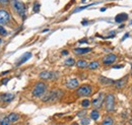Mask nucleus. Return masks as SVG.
<instances>
[{
    "label": "nucleus",
    "instance_id": "b1692460",
    "mask_svg": "<svg viewBox=\"0 0 132 125\" xmlns=\"http://www.w3.org/2000/svg\"><path fill=\"white\" fill-rule=\"evenodd\" d=\"M74 63H75V61L73 58H68V59H66L65 62H64V64L67 66H72V65H74Z\"/></svg>",
    "mask_w": 132,
    "mask_h": 125
},
{
    "label": "nucleus",
    "instance_id": "2eb2a0df",
    "mask_svg": "<svg viewBox=\"0 0 132 125\" xmlns=\"http://www.w3.org/2000/svg\"><path fill=\"white\" fill-rule=\"evenodd\" d=\"M99 80H100L101 83H102V84H105V85H110V84H113V83H114V80H113V79L107 78V77H105V76H102V75L100 76Z\"/></svg>",
    "mask_w": 132,
    "mask_h": 125
},
{
    "label": "nucleus",
    "instance_id": "c85d7f7f",
    "mask_svg": "<svg viewBox=\"0 0 132 125\" xmlns=\"http://www.w3.org/2000/svg\"><path fill=\"white\" fill-rule=\"evenodd\" d=\"M9 0H0V4L1 5H6L8 3Z\"/></svg>",
    "mask_w": 132,
    "mask_h": 125
},
{
    "label": "nucleus",
    "instance_id": "5701e85b",
    "mask_svg": "<svg viewBox=\"0 0 132 125\" xmlns=\"http://www.w3.org/2000/svg\"><path fill=\"white\" fill-rule=\"evenodd\" d=\"M90 123H91V119L88 117L81 118V120H80V124L81 125H90Z\"/></svg>",
    "mask_w": 132,
    "mask_h": 125
},
{
    "label": "nucleus",
    "instance_id": "20e7f679",
    "mask_svg": "<svg viewBox=\"0 0 132 125\" xmlns=\"http://www.w3.org/2000/svg\"><path fill=\"white\" fill-rule=\"evenodd\" d=\"M106 102V110L108 112H113L114 111V104H115V98L112 94H109L106 96L105 99Z\"/></svg>",
    "mask_w": 132,
    "mask_h": 125
},
{
    "label": "nucleus",
    "instance_id": "2f4dec72",
    "mask_svg": "<svg viewBox=\"0 0 132 125\" xmlns=\"http://www.w3.org/2000/svg\"><path fill=\"white\" fill-rule=\"evenodd\" d=\"M8 81H9V78H5V79H3V80H2V84H6Z\"/></svg>",
    "mask_w": 132,
    "mask_h": 125
},
{
    "label": "nucleus",
    "instance_id": "39448f33",
    "mask_svg": "<svg viewBox=\"0 0 132 125\" xmlns=\"http://www.w3.org/2000/svg\"><path fill=\"white\" fill-rule=\"evenodd\" d=\"M76 94L79 97H88L91 94V87L88 84H83L76 91Z\"/></svg>",
    "mask_w": 132,
    "mask_h": 125
},
{
    "label": "nucleus",
    "instance_id": "58836bf2",
    "mask_svg": "<svg viewBox=\"0 0 132 125\" xmlns=\"http://www.w3.org/2000/svg\"><path fill=\"white\" fill-rule=\"evenodd\" d=\"M71 125H78L77 123H73V124H71Z\"/></svg>",
    "mask_w": 132,
    "mask_h": 125
},
{
    "label": "nucleus",
    "instance_id": "f704fd0d",
    "mask_svg": "<svg viewBox=\"0 0 132 125\" xmlns=\"http://www.w3.org/2000/svg\"><path fill=\"white\" fill-rule=\"evenodd\" d=\"M62 55H68V51H67V50H63L62 51Z\"/></svg>",
    "mask_w": 132,
    "mask_h": 125
},
{
    "label": "nucleus",
    "instance_id": "423d86ee",
    "mask_svg": "<svg viewBox=\"0 0 132 125\" xmlns=\"http://www.w3.org/2000/svg\"><path fill=\"white\" fill-rule=\"evenodd\" d=\"M10 19V15L5 9H0V26L6 24Z\"/></svg>",
    "mask_w": 132,
    "mask_h": 125
},
{
    "label": "nucleus",
    "instance_id": "6ab92c4d",
    "mask_svg": "<svg viewBox=\"0 0 132 125\" xmlns=\"http://www.w3.org/2000/svg\"><path fill=\"white\" fill-rule=\"evenodd\" d=\"M88 68L90 69H97V68H99V66H100V64H99V62L98 61H93V62H91L90 64H88Z\"/></svg>",
    "mask_w": 132,
    "mask_h": 125
},
{
    "label": "nucleus",
    "instance_id": "4c0bfd02",
    "mask_svg": "<svg viewBox=\"0 0 132 125\" xmlns=\"http://www.w3.org/2000/svg\"><path fill=\"white\" fill-rule=\"evenodd\" d=\"M9 71H4V72H2V75H4V74H7Z\"/></svg>",
    "mask_w": 132,
    "mask_h": 125
},
{
    "label": "nucleus",
    "instance_id": "cd10ccee",
    "mask_svg": "<svg viewBox=\"0 0 132 125\" xmlns=\"http://www.w3.org/2000/svg\"><path fill=\"white\" fill-rule=\"evenodd\" d=\"M0 35H1V36H6V35H7V32H6V30H5L2 26H0Z\"/></svg>",
    "mask_w": 132,
    "mask_h": 125
},
{
    "label": "nucleus",
    "instance_id": "ddd939ff",
    "mask_svg": "<svg viewBox=\"0 0 132 125\" xmlns=\"http://www.w3.org/2000/svg\"><path fill=\"white\" fill-rule=\"evenodd\" d=\"M126 82H127V76H125V77H123L122 79H119V80L114 81V85H115L116 88H121L126 84Z\"/></svg>",
    "mask_w": 132,
    "mask_h": 125
},
{
    "label": "nucleus",
    "instance_id": "4be33fe9",
    "mask_svg": "<svg viewBox=\"0 0 132 125\" xmlns=\"http://www.w3.org/2000/svg\"><path fill=\"white\" fill-rule=\"evenodd\" d=\"M0 125H11V123H10V121L8 120V118L4 116V117L0 118Z\"/></svg>",
    "mask_w": 132,
    "mask_h": 125
},
{
    "label": "nucleus",
    "instance_id": "a19ab883",
    "mask_svg": "<svg viewBox=\"0 0 132 125\" xmlns=\"http://www.w3.org/2000/svg\"><path fill=\"white\" fill-rule=\"evenodd\" d=\"M131 23V24H132V20H131V23Z\"/></svg>",
    "mask_w": 132,
    "mask_h": 125
},
{
    "label": "nucleus",
    "instance_id": "f257e3e1",
    "mask_svg": "<svg viewBox=\"0 0 132 125\" xmlns=\"http://www.w3.org/2000/svg\"><path fill=\"white\" fill-rule=\"evenodd\" d=\"M63 96V91L60 90H54L49 91L48 94H45V96L42 98L43 102H54V101H58L61 99Z\"/></svg>",
    "mask_w": 132,
    "mask_h": 125
},
{
    "label": "nucleus",
    "instance_id": "0eeeda50",
    "mask_svg": "<svg viewBox=\"0 0 132 125\" xmlns=\"http://www.w3.org/2000/svg\"><path fill=\"white\" fill-rule=\"evenodd\" d=\"M57 73L56 72H52V71H42L41 73L39 74V76L41 77L42 79H53V78H56L57 77Z\"/></svg>",
    "mask_w": 132,
    "mask_h": 125
},
{
    "label": "nucleus",
    "instance_id": "393cba45",
    "mask_svg": "<svg viewBox=\"0 0 132 125\" xmlns=\"http://www.w3.org/2000/svg\"><path fill=\"white\" fill-rule=\"evenodd\" d=\"M94 4H96V3H91V4H88V5L81 6V7H77V8H75V9H74V11H73V12H79L80 10H83V9L87 8V7H90V6H91V5H94Z\"/></svg>",
    "mask_w": 132,
    "mask_h": 125
},
{
    "label": "nucleus",
    "instance_id": "79ce46f5",
    "mask_svg": "<svg viewBox=\"0 0 132 125\" xmlns=\"http://www.w3.org/2000/svg\"><path fill=\"white\" fill-rule=\"evenodd\" d=\"M81 1H84V0H81Z\"/></svg>",
    "mask_w": 132,
    "mask_h": 125
},
{
    "label": "nucleus",
    "instance_id": "412c9836",
    "mask_svg": "<svg viewBox=\"0 0 132 125\" xmlns=\"http://www.w3.org/2000/svg\"><path fill=\"white\" fill-rule=\"evenodd\" d=\"M91 118L93 119V120H98V119L100 118V113L98 112L97 110L91 111Z\"/></svg>",
    "mask_w": 132,
    "mask_h": 125
},
{
    "label": "nucleus",
    "instance_id": "72a5a7b5",
    "mask_svg": "<svg viewBox=\"0 0 132 125\" xmlns=\"http://www.w3.org/2000/svg\"><path fill=\"white\" fill-rule=\"evenodd\" d=\"M122 67H123V65H116V66H113V68L119 69V68H122Z\"/></svg>",
    "mask_w": 132,
    "mask_h": 125
},
{
    "label": "nucleus",
    "instance_id": "9d476101",
    "mask_svg": "<svg viewBox=\"0 0 132 125\" xmlns=\"http://www.w3.org/2000/svg\"><path fill=\"white\" fill-rule=\"evenodd\" d=\"M103 101H104V95L101 93V94L99 95V97L96 98V99L93 101V106H94L96 109L101 108V107H102V105H103Z\"/></svg>",
    "mask_w": 132,
    "mask_h": 125
},
{
    "label": "nucleus",
    "instance_id": "c756f323",
    "mask_svg": "<svg viewBox=\"0 0 132 125\" xmlns=\"http://www.w3.org/2000/svg\"><path fill=\"white\" fill-rule=\"evenodd\" d=\"M85 114V111H82V112H80V113H78L77 114V117H82Z\"/></svg>",
    "mask_w": 132,
    "mask_h": 125
},
{
    "label": "nucleus",
    "instance_id": "a211bd4d",
    "mask_svg": "<svg viewBox=\"0 0 132 125\" xmlns=\"http://www.w3.org/2000/svg\"><path fill=\"white\" fill-rule=\"evenodd\" d=\"M113 119L110 117V116H107V117L104 119V121H103V123H102V125H113Z\"/></svg>",
    "mask_w": 132,
    "mask_h": 125
},
{
    "label": "nucleus",
    "instance_id": "4468645a",
    "mask_svg": "<svg viewBox=\"0 0 132 125\" xmlns=\"http://www.w3.org/2000/svg\"><path fill=\"white\" fill-rule=\"evenodd\" d=\"M128 18V15L126 13H119L116 15V17H115V21L116 23H123V21H125Z\"/></svg>",
    "mask_w": 132,
    "mask_h": 125
},
{
    "label": "nucleus",
    "instance_id": "e433bc0d",
    "mask_svg": "<svg viewBox=\"0 0 132 125\" xmlns=\"http://www.w3.org/2000/svg\"><path fill=\"white\" fill-rule=\"evenodd\" d=\"M101 11H102V12L106 11V7H103V8H101Z\"/></svg>",
    "mask_w": 132,
    "mask_h": 125
},
{
    "label": "nucleus",
    "instance_id": "a878e982",
    "mask_svg": "<svg viewBox=\"0 0 132 125\" xmlns=\"http://www.w3.org/2000/svg\"><path fill=\"white\" fill-rule=\"evenodd\" d=\"M90 105H91V102H90V100H87V99H84L81 102V106L84 107V108H87V107H88Z\"/></svg>",
    "mask_w": 132,
    "mask_h": 125
},
{
    "label": "nucleus",
    "instance_id": "aec40b11",
    "mask_svg": "<svg viewBox=\"0 0 132 125\" xmlns=\"http://www.w3.org/2000/svg\"><path fill=\"white\" fill-rule=\"evenodd\" d=\"M76 65H77L79 68H85V67H87V61H84V60H78L77 61V63H76Z\"/></svg>",
    "mask_w": 132,
    "mask_h": 125
},
{
    "label": "nucleus",
    "instance_id": "f8f14e48",
    "mask_svg": "<svg viewBox=\"0 0 132 125\" xmlns=\"http://www.w3.org/2000/svg\"><path fill=\"white\" fill-rule=\"evenodd\" d=\"M78 84H79V82H78L77 79H76V78H72V79H70V80L67 81L66 87H68V88H70V90H72V88L77 87Z\"/></svg>",
    "mask_w": 132,
    "mask_h": 125
},
{
    "label": "nucleus",
    "instance_id": "7ed1b4c3",
    "mask_svg": "<svg viewBox=\"0 0 132 125\" xmlns=\"http://www.w3.org/2000/svg\"><path fill=\"white\" fill-rule=\"evenodd\" d=\"M11 5L20 16H24V14H26V6H24L23 2L19 1V0H11Z\"/></svg>",
    "mask_w": 132,
    "mask_h": 125
},
{
    "label": "nucleus",
    "instance_id": "473e14b6",
    "mask_svg": "<svg viewBox=\"0 0 132 125\" xmlns=\"http://www.w3.org/2000/svg\"><path fill=\"white\" fill-rule=\"evenodd\" d=\"M87 39H82V40H80V41H79L78 43H79V44H82V43H87Z\"/></svg>",
    "mask_w": 132,
    "mask_h": 125
},
{
    "label": "nucleus",
    "instance_id": "9b49d317",
    "mask_svg": "<svg viewBox=\"0 0 132 125\" xmlns=\"http://www.w3.org/2000/svg\"><path fill=\"white\" fill-rule=\"evenodd\" d=\"M30 57H32V53H30V52H26V53H24L23 56H21L19 59H18L17 63H16V66H19V65H21V64L26 63Z\"/></svg>",
    "mask_w": 132,
    "mask_h": 125
},
{
    "label": "nucleus",
    "instance_id": "c9c22d12",
    "mask_svg": "<svg viewBox=\"0 0 132 125\" xmlns=\"http://www.w3.org/2000/svg\"><path fill=\"white\" fill-rule=\"evenodd\" d=\"M88 23V21H87V20H83V21H82V24H83V26H84V24H87Z\"/></svg>",
    "mask_w": 132,
    "mask_h": 125
},
{
    "label": "nucleus",
    "instance_id": "1a4fd4ad",
    "mask_svg": "<svg viewBox=\"0 0 132 125\" xmlns=\"http://www.w3.org/2000/svg\"><path fill=\"white\" fill-rule=\"evenodd\" d=\"M13 99H14V94H12V93H6V94L0 95V100H1L2 102L10 103Z\"/></svg>",
    "mask_w": 132,
    "mask_h": 125
},
{
    "label": "nucleus",
    "instance_id": "6e6552de",
    "mask_svg": "<svg viewBox=\"0 0 132 125\" xmlns=\"http://www.w3.org/2000/svg\"><path fill=\"white\" fill-rule=\"evenodd\" d=\"M116 60H117V56L115 54H109L103 58V63L105 65H110V64L114 63Z\"/></svg>",
    "mask_w": 132,
    "mask_h": 125
},
{
    "label": "nucleus",
    "instance_id": "7c9ffc66",
    "mask_svg": "<svg viewBox=\"0 0 132 125\" xmlns=\"http://www.w3.org/2000/svg\"><path fill=\"white\" fill-rule=\"evenodd\" d=\"M129 36H130V35H129V33H126V34H125V35H124L123 39H122V41H124L125 39H127V38H128V37H129Z\"/></svg>",
    "mask_w": 132,
    "mask_h": 125
},
{
    "label": "nucleus",
    "instance_id": "dca6fc26",
    "mask_svg": "<svg viewBox=\"0 0 132 125\" xmlns=\"http://www.w3.org/2000/svg\"><path fill=\"white\" fill-rule=\"evenodd\" d=\"M7 118H8V120L10 121V123H14V122H16L19 120V115L16 114V113H10L8 116H7Z\"/></svg>",
    "mask_w": 132,
    "mask_h": 125
},
{
    "label": "nucleus",
    "instance_id": "ea45409f",
    "mask_svg": "<svg viewBox=\"0 0 132 125\" xmlns=\"http://www.w3.org/2000/svg\"><path fill=\"white\" fill-rule=\"evenodd\" d=\"M1 42H2V40H1V39H0V43H1Z\"/></svg>",
    "mask_w": 132,
    "mask_h": 125
},
{
    "label": "nucleus",
    "instance_id": "f3484780",
    "mask_svg": "<svg viewBox=\"0 0 132 125\" xmlns=\"http://www.w3.org/2000/svg\"><path fill=\"white\" fill-rule=\"evenodd\" d=\"M91 51V48H76L74 49V52L78 55H82V54H87L88 52Z\"/></svg>",
    "mask_w": 132,
    "mask_h": 125
},
{
    "label": "nucleus",
    "instance_id": "bb28decb",
    "mask_svg": "<svg viewBox=\"0 0 132 125\" xmlns=\"http://www.w3.org/2000/svg\"><path fill=\"white\" fill-rule=\"evenodd\" d=\"M40 7H41V5H40V3H39V2H36L35 4H34L33 11H34V12H39V10H40Z\"/></svg>",
    "mask_w": 132,
    "mask_h": 125
},
{
    "label": "nucleus",
    "instance_id": "f03ea898",
    "mask_svg": "<svg viewBox=\"0 0 132 125\" xmlns=\"http://www.w3.org/2000/svg\"><path fill=\"white\" fill-rule=\"evenodd\" d=\"M46 91H47V84L45 82H37L35 87L33 90V96L36 97V98H40V97H43L44 95L46 94Z\"/></svg>",
    "mask_w": 132,
    "mask_h": 125
}]
</instances>
